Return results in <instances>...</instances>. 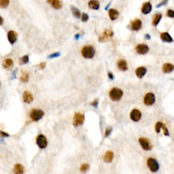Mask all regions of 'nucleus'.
I'll return each mask as SVG.
<instances>
[{
    "instance_id": "obj_6",
    "label": "nucleus",
    "mask_w": 174,
    "mask_h": 174,
    "mask_svg": "<svg viewBox=\"0 0 174 174\" xmlns=\"http://www.w3.org/2000/svg\"><path fill=\"white\" fill-rule=\"evenodd\" d=\"M84 121V116L80 113H76L74 116L73 125L74 127L82 125Z\"/></svg>"
},
{
    "instance_id": "obj_41",
    "label": "nucleus",
    "mask_w": 174,
    "mask_h": 174,
    "mask_svg": "<svg viewBox=\"0 0 174 174\" xmlns=\"http://www.w3.org/2000/svg\"><path fill=\"white\" fill-rule=\"evenodd\" d=\"M108 77H109V78L112 80L114 78V76L113 74L112 73V72H108Z\"/></svg>"
},
{
    "instance_id": "obj_7",
    "label": "nucleus",
    "mask_w": 174,
    "mask_h": 174,
    "mask_svg": "<svg viewBox=\"0 0 174 174\" xmlns=\"http://www.w3.org/2000/svg\"><path fill=\"white\" fill-rule=\"evenodd\" d=\"M113 32L110 29H106L103 32L102 35L99 37V42H103L108 40H110L113 36Z\"/></svg>"
},
{
    "instance_id": "obj_19",
    "label": "nucleus",
    "mask_w": 174,
    "mask_h": 174,
    "mask_svg": "<svg viewBox=\"0 0 174 174\" xmlns=\"http://www.w3.org/2000/svg\"><path fill=\"white\" fill-rule=\"evenodd\" d=\"M13 171L15 174H23L25 172V168L21 164H16L14 167Z\"/></svg>"
},
{
    "instance_id": "obj_18",
    "label": "nucleus",
    "mask_w": 174,
    "mask_h": 174,
    "mask_svg": "<svg viewBox=\"0 0 174 174\" xmlns=\"http://www.w3.org/2000/svg\"><path fill=\"white\" fill-rule=\"evenodd\" d=\"M152 5L150 2H146L144 3L142 9V12L144 14H149L151 12L152 10Z\"/></svg>"
},
{
    "instance_id": "obj_34",
    "label": "nucleus",
    "mask_w": 174,
    "mask_h": 174,
    "mask_svg": "<svg viewBox=\"0 0 174 174\" xmlns=\"http://www.w3.org/2000/svg\"><path fill=\"white\" fill-rule=\"evenodd\" d=\"M82 20L83 22H86V21H87L88 20H89V15L87 14H86V13H83L82 14Z\"/></svg>"
},
{
    "instance_id": "obj_31",
    "label": "nucleus",
    "mask_w": 174,
    "mask_h": 174,
    "mask_svg": "<svg viewBox=\"0 0 174 174\" xmlns=\"http://www.w3.org/2000/svg\"><path fill=\"white\" fill-rule=\"evenodd\" d=\"M10 3L9 0H0V8H5L8 6Z\"/></svg>"
},
{
    "instance_id": "obj_44",
    "label": "nucleus",
    "mask_w": 174,
    "mask_h": 174,
    "mask_svg": "<svg viewBox=\"0 0 174 174\" xmlns=\"http://www.w3.org/2000/svg\"><path fill=\"white\" fill-rule=\"evenodd\" d=\"M145 38L148 39H150V35H148V34H146Z\"/></svg>"
},
{
    "instance_id": "obj_30",
    "label": "nucleus",
    "mask_w": 174,
    "mask_h": 174,
    "mask_svg": "<svg viewBox=\"0 0 174 174\" xmlns=\"http://www.w3.org/2000/svg\"><path fill=\"white\" fill-rule=\"evenodd\" d=\"M89 164H87V163H83L82 165H81L80 169L81 172H82V173H86V172L89 170Z\"/></svg>"
},
{
    "instance_id": "obj_43",
    "label": "nucleus",
    "mask_w": 174,
    "mask_h": 174,
    "mask_svg": "<svg viewBox=\"0 0 174 174\" xmlns=\"http://www.w3.org/2000/svg\"><path fill=\"white\" fill-rule=\"evenodd\" d=\"M3 23V19L2 17L0 16V25H2Z\"/></svg>"
},
{
    "instance_id": "obj_38",
    "label": "nucleus",
    "mask_w": 174,
    "mask_h": 174,
    "mask_svg": "<svg viewBox=\"0 0 174 174\" xmlns=\"http://www.w3.org/2000/svg\"><path fill=\"white\" fill-rule=\"evenodd\" d=\"M60 55V53H53V54H52L51 55H49L48 57L49 58H55V57H58V56Z\"/></svg>"
},
{
    "instance_id": "obj_27",
    "label": "nucleus",
    "mask_w": 174,
    "mask_h": 174,
    "mask_svg": "<svg viewBox=\"0 0 174 174\" xmlns=\"http://www.w3.org/2000/svg\"><path fill=\"white\" fill-rule=\"evenodd\" d=\"M161 18H162L161 14H157L155 15L154 19H153V20H152V25L155 26V27H156V26H157L158 24L159 23L160 20H161Z\"/></svg>"
},
{
    "instance_id": "obj_26",
    "label": "nucleus",
    "mask_w": 174,
    "mask_h": 174,
    "mask_svg": "<svg viewBox=\"0 0 174 174\" xmlns=\"http://www.w3.org/2000/svg\"><path fill=\"white\" fill-rule=\"evenodd\" d=\"M89 7L91 9L98 10L99 8V2L98 1H90L89 2Z\"/></svg>"
},
{
    "instance_id": "obj_21",
    "label": "nucleus",
    "mask_w": 174,
    "mask_h": 174,
    "mask_svg": "<svg viewBox=\"0 0 174 174\" xmlns=\"http://www.w3.org/2000/svg\"><path fill=\"white\" fill-rule=\"evenodd\" d=\"M114 158V153L112 151L106 152L103 157V161L106 163H111Z\"/></svg>"
},
{
    "instance_id": "obj_3",
    "label": "nucleus",
    "mask_w": 174,
    "mask_h": 174,
    "mask_svg": "<svg viewBox=\"0 0 174 174\" xmlns=\"http://www.w3.org/2000/svg\"><path fill=\"white\" fill-rule=\"evenodd\" d=\"M147 165L149 169L153 173L158 171V170L159 169V164L157 161L153 158H149L147 160Z\"/></svg>"
},
{
    "instance_id": "obj_8",
    "label": "nucleus",
    "mask_w": 174,
    "mask_h": 174,
    "mask_svg": "<svg viewBox=\"0 0 174 174\" xmlns=\"http://www.w3.org/2000/svg\"><path fill=\"white\" fill-rule=\"evenodd\" d=\"M139 142L141 146L142 147V148L144 150H150L152 148V146L151 143L150 142V141L148 139L144 138V137H141L139 139Z\"/></svg>"
},
{
    "instance_id": "obj_39",
    "label": "nucleus",
    "mask_w": 174,
    "mask_h": 174,
    "mask_svg": "<svg viewBox=\"0 0 174 174\" xmlns=\"http://www.w3.org/2000/svg\"><path fill=\"white\" fill-rule=\"evenodd\" d=\"M45 67H46L45 62H42V63H41L39 65V69H41V70H44V69L45 68Z\"/></svg>"
},
{
    "instance_id": "obj_25",
    "label": "nucleus",
    "mask_w": 174,
    "mask_h": 174,
    "mask_svg": "<svg viewBox=\"0 0 174 174\" xmlns=\"http://www.w3.org/2000/svg\"><path fill=\"white\" fill-rule=\"evenodd\" d=\"M29 74L26 72L21 71V75H20V78H19L20 80L22 82L26 83V82H27L29 81Z\"/></svg>"
},
{
    "instance_id": "obj_37",
    "label": "nucleus",
    "mask_w": 174,
    "mask_h": 174,
    "mask_svg": "<svg viewBox=\"0 0 174 174\" xmlns=\"http://www.w3.org/2000/svg\"><path fill=\"white\" fill-rule=\"evenodd\" d=\"M98 103H99V101H98V99H95L94 101L91 103V105L92 106L95 107V108H97V106H98Z\"/></svg>"
},
{
    "instance_id": "obj_10",
    "label": "nucleus",
    "mask_w": 174,
    "mask_h": 174,
    "mask_svg": "<svg viewBox=\"0 0 174 174\" xmlns=\"http://www.w3.org/2000/svg\"><path fill=\"white\" fill-rule=\"evenodd\" d=\"M130 118L133 121L138 122L142 118V113L140 112L139 110L137 109L133 110L130 114Z\"/></svg>"
},
{
    "instance_id": "obj_36",
    "label": "nucleus",
    "mask_w": 174,
    "mask_h": 174,
    "mask_svg": "<svg viewBox=\"0 0 174 174\" xmlns=\"http://www.w3.org/2000/svg\"><path fill=\"white\" fill-rule=\"evenodd\" d=\"M167 16L170 17V18H173L174 17V12L172 10H167Z\"/></svg>"
},
{
    "instance_id": "obj_17",
    "label": "nucleus",
    "mask_w": 174,
    "mask_h": 174,
    "mask_svg": "<svg viewBox=\"0 0 174 174\" xmlns=\"http://www.w3.org/2000/svg\"><path fill=\"white\" fill-rule=\"evenodd\" d=\"M147 72V70L144 67H139L136 70L135 74L139 78H142Z\"/></svg>"
},
{
    "instance_id": "obj_42",
    "label": "nucleus",
    "mask_w": 174,
    "mask_h": 174,
    "mask_svg": "<svg viewBox=\"0 0 174 174\" xmlns=\"http://www.w3.org/2000/svg\"><path fill=\"white\" fill-rule=\"evenodd\" d=\"M167 2V1H162V2H161V3H159V4H158V5H157V6H156V8H159L160 6H161V5H165V4H166Z\"/></svg>"
},
{
    "instance_id": "obj_28",
    "label": "nucleus",
    "mask_w": 174,
    "mask_h": 174,
    "mask_svg": "<svg viewBox=\"0 0 174 174\" xmlns=\"http://www.w3.org/2000/svg\"><path fill=\"white\" fill-rule=\"evenodd\" d=\"M71 9H72V13H73L74 16L76 18H80V10L77 9V8H75V7H74V6H72L71 7Z\"/></svg>"
},
{
    "instance_id": "obj_12",
    "label": "nucleus",
    "mask_w": 174,
    "mask_h": 174,
    "mask_svg": "<svg viewBox=\"0 0 174 174\" xmlns=\"http://www.w3.org/2000/svg\"><path fill=\"white\" fill-rule=\"evenodd\" d=\"M18 34L14 31H9L8 32V39L11 44H14L17 40Z\"/></svg>"
},
{
    "instance_id": "obj_45",
    "label": "nucleus",
    "mask_w": 174,
    "mask_h": 174,
    "mask_svg": "<svg viewBox=\"0 0 174 174\" xmlns=\"http://www.w3.org/2000/svg\"><path fill=\"white\" fill-rule=\"evenodd\" d=\"M79 37H80V35H79V34H76V35H75V38L76 39H78Z\"/></svg>"
},
{
    "instance_id": "obj_46",
    "label": "nucleus",
    "mask_w": 174,
    "mask_h": 174,
    "mask_svg": "<svg viewBox=\"0 0 174 174\" xmlns=\"http://www.w3.org/2000/svg\"><path fill=\"white\" fill-rule=\"evenodd\" d=\"M0 85H1V83H0Z\"/></svg>"
},
{
    "instance_id": "obj_33",
    "label": "nucleus",
    "mask_w": 174,
    "mask_h": 174,
    "mask_svg": "<svg viewBox=\"0 0 174 174\" xmlns=\"http://www.w3.org/2000/svg\"><path fill=\"white\" fill-rule=\"evenodd\" d=\"M162 129L163 130V133H164V134L166 136H169V131L167 128L166 127V126H165L164 124H163V127H162Z\"/></svg>"
},
{
    "instance_id": "obj_40",
    "label": "nucleus",
    "mask_w": 174,
    "mask_h": 174,
    "mask_svg": "<svg viewBox=\"0 0 174 174\" xmlns=\"http://www.w3.org/2000/svg\"><path fill=\"white\" fill-rule=\"evenodd\" d=\"M0 135H1V137H9V134L3 132V131H0Z\"/></svg>"
},
{
    "instance_id": "obj_1",
    "label": "nucleus",
    "mask_w": 174,
    "mask_h": 174,
    "mask_svg": "<svg viewBox=\"0 0 174 174\" xmlns=\"http://www.w3.org/2000/svg\"><path fill=\"white\" fill-rule=\"evenodd\" d=\"M82 55L86 58H93L95 54V50L92 46H85L82 49Z\"/></svg>"
},
{
    "instance_id": "obj_14",
    "label": "nucleus",
    "mask_w": 174,
    "mask_h": 174,
    "mask_svg": "<svg viewBox=\"0 0 174 174\" xmlns=\"http://www.w3.org/2000/svg\"><path fill=\"white\" fill-rule=\"evenodd\" d=\"M23 99L24 102L26 103H31L33 101V97L32 94L29 91H25V92L23 93Z\"/></svg>"
},
{
    "instance_id": "obj_15",
    "label": "nucleus",
    "mask_w": 174,
    "mask_h": 174,
    "mask_svg": "<svg viewBox=\"0 0 174 174\" xmlns=\"http://www.w3.org/2000/svg\"><path fill=\"white\" fill-rule=\"evenodd\" d=\"M117 65H118V68L121 71L125 72L128 70V65H127V61L124 59H120L118 61Z\"/></svg>"
},
{
    "instance_id": "obj_5",
    "label": "nucleus",
    "mask_w": 174,
    "mask_h": 174,
    "mask_svg": "<svg viewBox=\"0 0 174 174\" xmlns=\"http://www.w3.org/2000/svg\"><path fill=\"white\" fill-rule=\"evenodd\" d=\"M36 144L41 149H44L48 145V141L46 137L44 135H39L36 139Z\"/></svg>"
},
{
    "instance_id": "obj_22",
    "label": "nucleus",
    "mask_w": 174,
    "mask_h": 174,
    "mask_svg": "<svg viewBox=\"0 0 174 174\" xmlns=\"http://www.w3.org/2000/svg\"><path fill=\"white\" fill-rule=\"evenodd\" d=\"M108 13H109V16L110 19L112 20H116L117 18H118V16H119V13L117 11L116 9H110L108 11Z\"/></svg>"
},
{
    "instance_id": "obj_16",
    "label": "nucleus",
    "mask_w": 174,
    "mask_h": 174,
    "mask_svg": "<svg viewBox=\"0 0 174 174\" xmlns=\"http://www.w3.org/2000/svg\"><path fill=\"white\" fill-rule=\"evenodd\" d=\"M49 3H51V6L53 8H55V9H61L63 7V2L59 0H53V1H48Z\"/></svg>"
},
{
    "instance_id": "obj_13",
    "label": "nucleus",
    "mask_w": 174,
    "mask_h": 174,
    "mask_svg": "<svg viewBox=\"0 0 174 174\" xmlns=\"http://www.w3.org/2000/svg\"><path fill=\"white\" fill-rule=\"evenodd\" d=\"M142 21L139 19H135L131 21V28L133 31H139V29L142 28Z\"/></svg>"
},
{
    "instance_id": "obj_24",
    "label": "nucleus",
    "mask_w": 174,
    "mask_h": 174,
    "mask_svg": "<svg viewBox=\"0 0 174 174\" xmlns=\"http://www.w3.org/2000/svg\"><path fill=\"white\" fill-rule=\"evenodd\" d=\"M173 65L171 63H165L163 66V72L165 73H170L173 70Z\"/></svg>"
},
{
    "instance_id": "obj_2",
    "label": "nucleus",
    "mask_w": 174,
    "mask_h": 174,
    "mask_svg": "<svg viewBox=\"0 0 174 174\" xmlns=\"http://www.w3.org/2000/svg\"><path fill=\"white\" fill-rule=\"evenodd\" d=\"M109 94L110 97L112 101H118L121 99V98L123 95V92L121 89H118V88H113V89L110 91Z\"/></svg>"
},
{
    "instance_id": "obj_20",
    "label": "nucleus",
    "mask_w": 174,
    "mask_h": 174,
    "mask_svg": "<svg viewBox=\"0 0 174 174\" xmlns=\"http://www.w3.org/2000/svg\"><path fill=\"white\" fill-rule=\"evenodd\" d=\"M161 39H162V41L165 42H168V43H171L173 42V38L171 37V35L167 32L162 33L161 34Z\"/></svg>"
},
{
    "instance_id": "obj_9",
    "label": "nucleus",
    "mask_w": 174,
    "mask_h": 174,
    "mask_svg": "<svg viewBox=\"0 0 174 174\" xmlns=\"http://www.w3.org/2000/svg\"><path fill=\"white\" fill-rule=\"evenodd\" d=\"M144 101L146 106H152V104H154L155 102L154 95L152 93H147L145 95V97H144Z\"/></svg>"
},
{
    "instance_id": "obj_4",
    "label": "nucleus",
    "mask_w": 174,
    "mask_h": 174,
    "mask_svg": "<svg viewBox=\"0 0 174 174\" xmlns=\"http://www.w3.org/2000/svg\"><path fill=\"white\" fill-rule=\"evenodd\" d=\"M44 113L42 110H32L30 112V117L33 121H38L41 120L42 117L44 116Z\"/></svg>"
},
{
    "instance_id": "obj_11",
    "label": "nucleus",
    "mask_w": 174,
    "mask_h": 174,
    "mask_svg": "<svg viewBox=\"0 0 174 174\" xmlns=\"http://www.w3.org/2000/svg\"><path fill=\"white\" fill-rule=\"evenodd\" d=\"M135 50L136 52L139 54H146L149 51V47L147 45H146V44H142L137 46V47L135 48Z\"/></svg>"
},
{
    "instance_id": "obj_29",
    "label": "nucleus",
    "mask_w": 174,
    "mask_h": 174,
    "mask_svg": "<svg viewBox=\"0 0 174 174\" xmlns=\"http://www.w3.org/2000/svg\"><path fill=\"white\" fill-rule=\"evenodd\" d=\"M29 62V56L28 55H25L23 57L20 58V65H25L27 64Z\"/></svg>"
},
{
    "instance_id": "obj_32",
    "label": "nucleus",
    "mask_w": 174,
    "mask_h": 174,
    "mask_svg": "<svg viewBox=\"0 0 174 174\" xmlns=\"http://www.w3.org/2000/svg\"><path fill=\"white\" fill-rule=\"evenodd\" d=\"M163 124L161 123V122H158L156 124V126H155V131L157 133H159L160 131H161V129H162V127H163Z\"/></svg>"
},
{
    "instance_id": "obj_35",
    "label": "nucleus",
    "mask_w": 174,
    "mask_h": 174,
    "mask_svg": "<svg viewBox=\"0 0 174 174\" xmlns=\"http://www.w3.org/2000/svg\"><path fill=\"white\" fill-rule=\"evenodd\" d=\"M112 131V127H108V129L106 130V133H105V137H108L110 135V133H111Z\"/></svg>"
},
{
    "instance_id": "obj_23",
    "label": "nucleus",
    "mask_w": 174,
    "mask_h": 174,
    "mask_svg": "<svg viewBox=\"0 0 174 174\" xmlns=\"http://www.w3.org/2000/svg\"><path fill=\"white\" fill-rule=\"evenodd\" d=\"M13 64H14L13 61L11 59V58H6V59H4V61H3L2 65L3 68L10 69L12 68Z\"/></svg>"
}]
</instances>
